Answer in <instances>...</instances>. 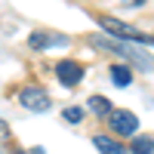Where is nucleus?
<instances>
[{"label":"nucleus","instance_id":"39448f33","mask_svg":"<svg viewBox=\"0 0 154 154\" xmlns=\"http://www.w3.org/2000/svg\"><path fill=\"white\" fill-rule=\"evenodd\" d=\"M28 46L37 49V53H43L49 46H68V37L65 34H49V31H34L28 37Z\"/></svg>","mask_w":154,"mask_h":154},{"label":"nucleus","instance_id":"9b49d317","mask_svg":"<svg viewBox=\"0 0 154 154\" xmlns=\"http://www.w3.org/2000/svg\"><path fill=\"white\" fill-rule=\"evenodd\" d=\"M120 6H126V9H142L145 6V0H117Z\"/></svg>","mask_w":154,"mask_h":154},{"label":"nucleus","instance_id":"7ed1b4c3","mask_svg":"<svg viewBox=\"0 0 154 154\" xmlns=\"http://www.w3.org/2000/svg\"><path fill=\"white\" fill-rule=\"evenodd\" d=\"M19 102H22V108L37 111V114H43V111L53 108V102H49V93H46L43 86H37V83L22 86V89H19Z\"/></svg>","mask_w":154,"mask_h":154},{"label":"nucleus","instance_id":"6e6552de","mask_svg":"<svg viewBox=\"0 0 154 154\" xmlns=\"http://www.w3.org/2000/svg\"><path fill=\"white\" fill-rule=\"evenodd\" d=\"M86 105H89V111H93V114H99V117H108V114L114 111V108H111V102H108L105 96H89Z\"/></svg>","mask_w":154,"mask_h":154},{"label":"nucleus","instance_id":"f03ea898","mask_svg":"<svg viewBox=\"0 0 154 154\" xmlns=\"http://www.w3.org/2000/svg\"><path fill=\"white\" fill-rule=\"evenodd\" d=\"M108 126H111V133L120 136V139H136L139 136V117L133 111H126V108H114L108 114Z\"/></svg>","mask_w":154,"mask_h":154},{"label":"nucleus","instance_id":"0eeeda50","mask_svg":"<svg viewBox=\"0 0 154 154\" xmlns=\"http://www.w3.org/2000/svg\"><path fill=\"white\" fill-rule=\"evenodd\" d=\"M93 145H96L102 154H126V151H130V148H123L117 139H111V136H96Z\"/></svg>","mask_w":154,"mask_h":154},{"label":"nucleus","instance_id":"423d86ee","mask_svg":"<svg viewBox=\"0 0 154 154\" xmlns=\"http://www.w3.org/2000/svg\"><path fill=\"white\" fill-rule=\"evenodd\" d=\"M108 77H111V83H114V86H130L136 74H133L130 65H111V68H108Z\"/></svg>","mask_w":154,"mask_h":154},{"label":"nucleus","instance_id":"1a4fd4ad","mask_svg":"<svg viewBox=\"0 0 154 154\" xmlns=\"http://www.w3.org/2000/svg\"><path fill=\"white\" fill-rule=\"evenodd\" d=\"M130 154H154V136H136L130 145Z\"/></svg>","mask_w":154,"mask_h":154},{"label":"nucleus","instance_id":"9d476101","mask_svg":"<svg viewBox=\"0 0 154 154\" xmlns=\"http://www.w3.org/2000/svg\"><path fill=\"white\" fill-rule=\"evenodd\" d=\"M62 117H65L68 123H80V120H83V108H65V111H62Z\"/></svg>","mask_w":154,"mask_h":154},{"label":"nucleus","instance_id":"20e7f679","mask_svg":"<svg viewBox=\"0 0 154 154\" xmlns=\"http://www.w3.org/2000/svg\"><path fill=\"white\" fill-rule=\"evenodd\" d=\"M56 77H59L62 86L71 89V86H77V83L86 77V68L80 65V62H74V59H62L59 65H56Z\"/></svg>","mask_w":154,"mask_h":154},{"label":"nucleus","instance_id":"f257e3e1","mask_svg":"<svg viewBox=\"0 0 154 154\" xmlns=\"http://www.w3.org/2000/svg\"><path fill=\"white\" fill-rule=\"evenodd\" d=\"M99 25L105 28V34L111 37H117V40H126V43H145V46H154V34H145V31H136L133 25H126V22H117V19H108V16H102Z\"/></svg>","mask_w":154,"mask_h":154}]
</instances>
